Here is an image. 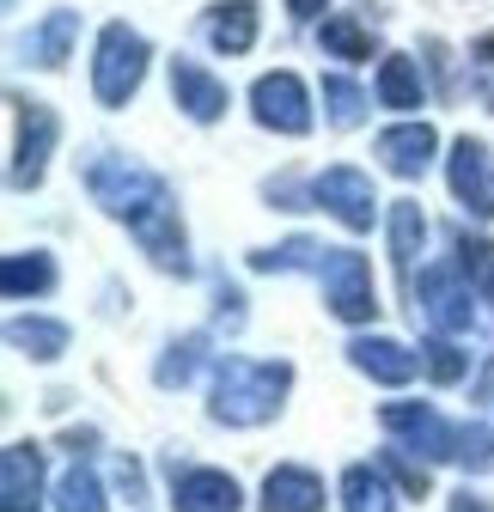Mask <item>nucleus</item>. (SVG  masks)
Returning a JSON list of instances; mask_svg holds the SVG:
<instances>
[{
	"label": "nucleus",
	"mask_w": 494,
	"mask_h": 512,
	"mask_svg": "<svg viewBox=\"0 0 494 512\" xmlns=\"http://www.w3.org/2000/svg\"><path fill=\"white\" fill-rule=\"evenodd\" d=\"M287 384H293V366L287 360H220L214 366V421L220 427H263L281 415V397H287Z\"/></svg>",
	"instance_id": "nucleus-1"
},
{
	"label": "nucleus",
	"mask_w": 494,
	"mask_h": 512,
	"mask_svg": "<svg viewBox=\"0 0 494 512\" xmlns=\"http://www.w3.org/2000/svg\"><path fill=\"white\" fill-rule=\"evenodd\" d=\"M86 189H92V202L104 214H116V220H135V214H147L165 196V183L141 159H122V153H92L86 159Z\"/></svg>",
	"instance_id": "nucleus-2"
},
{
	"label": "nucleus",
	"mask_w": 494,
	"mask_h": 512,
	"mask_svg": "<svg viewBox=\"0 0 494 512\" xmlns=\"http://www.w3.org/2000/svg\"><path fill=\"white\" fill-rule=\"evenodd\" d=\"M147 61H153V49H147L141 31L104 25L98 31V61H92V92H98V104H110V110L129 104L141 92V80H147Z\"/></svg>",
	"instance_id": "nucleus-3"
},
{
	"label": "nucleus",
	"mask_w": 494,
	"mask_h": 512,
	"mask_svg": "<svg viewBox=\"0 0 494 512\" xmlns=\"http://www.w3.org/2000/svg\"><path fill=\"white\" fill-rule=\"evenodd\" d=\"M476 299H482V293L464 281L458 263H434V269H421V281H415V317H421L434 336H470Z\"/></svg>",
	"instance_id": "nucleus-4"
},
{
	"label": "nucleus",
	"mask_w": 494,
	"mask_h": 512,
	"mask_svg": "<svg viewBox=\"0 0 494 512\" xmlns=\"http://www.w3.org/2000/svg\"><path fill=\"white\" fill-rule=\"evenodd\" d=\"M385 433L403 439V452L421 458H464V427H452L434 403H385Z\"/></svg>",
	"instance_id": "nucleus-5"
},
{
	"label": "nucleus",
	"mask_w": 494,
	"mask_h": 512,
	"mask_svg": "<svg viewBox=\"0 0 494 512\" xmlns=\"http://www.w3.org/2000/svg\"><path fill=\"white\" fill-rule=\"evenodd\" d=\"M312 202L324 214H336L348 232H373V214H379V196H373V177L354 171V165H330L312 177Z\"/></svg>",
	"instance_id": "nucleus-6"
},
{
	"label": "nucleus",
	"mask_w": 494,
	"mask_h": 512,
	"mask_svg": "<svg viewBox=\"0 0 494 512\" xmlns=\"http://www.w3.org/2000/svg\"><path fill=\"white\" fill-rule=\"evenodd\" d=\"M13 122H19V135H13V189H37L43 183V171H49V153H55V135H61V122H55V110L49 104H25V98H13Z\"/></svg>",
	"instance_id": "nucleus-7"
},
{
	"label": "nucleus",
	"mask_w": 494,
	"mask_h": 512,
	"mask_svg": "<svg viewBox=\"0 0 494 512\" xmlns=\"http://www.w3.org/2000/svg\"><path fill=\"white\" fill-rule=\"evenodd\" d=\"M324 305L342 317V324H366V317L379 311V293H373V269H366L360 250H330L324 263Z\"/></svg>",
	"instance_id": "nucleus-8"
},
{
	"label": "nucleus",
	"mask_w": 494,
	"mask_h": 512,
	"mask_svg": "<svg viewBox=\"0 0 494 512\" xmlns=\"http://www.w3.org/2000/svg\"><path fill=\"white\" fill-rule=\"evenodd\" d=\"M446 183H452V196L464 202V214L494 220V147H488V141H470V135L452 141Z\"/></svg>",
	"instance_id": "nucleus-9"
},
{
	"label": "nucleus",
	"mask_w": 494,
	"mask_h": 512,
	"mask_svg": "<svg viewBox=\"0 0 494 512\" xmlns=\"http://www.w3.org/2000/svg\"><path fill=\"white\" fill-rule=\"evenodd\" d=\"M129 232H135V244L153 256L165 275H190V244H183V220H177L171 189H165V196H159L147 214H135V220H129Z\"/></svg>",
	"instance_id": "nucleus-10"
},
{
	"label": "nucleus",
	"mask_w": 494,
	"mask_h": 512,
	"mask_svg": "<svg viewBox=\"0 0 494 512\" xmlns=\"http://www.w3.org/2000/svg\"><path fill=\"white\" fill-rule=\"evenodd\" d=\"M251 110L275 135H305V128H312V98H305L299 74H263L251 86Z\"/></svg>",
	"instance_id": "nucleus-11"
},
{
	"label": "nucleus",
	"mask_w": 494,
	"mask_h": 512,
	"mask_svg": "<svg viewBox=\"0 0 494 512\" xmlns=\"http://www.w3.org/2000/svg\"><path fill=\"white\" fill-rule=\"evenodd\" d=\"M171 98L190 122H220L226 116V86L202 68V61H183V55L171 61Z\"/></svg>",
	"instance_id": "nucleus-12"
},
{
	"label": "nucleus",
	"mask_w": 494,
	"mask_h": 512,
	"mask_svg": "<svg viewBox=\"0 0 494 512\" xmlns=\"http://www.w3.org/2000/svg\"><path fill=\"white\" fill-rule=\"evenodd\" d=\"M37 506H43L37 445H7V458H0V512H37Z\"/></svg>",
	"instance_id": "nucleus-13"
},
{
	"label": "nucleus",
	"mask_w": 494,
	"mask_h": 512,
	"mask_svg": "<svg viewBox=\"0 0 494 512\" xmlns=\"http://www.w3.org/2000/svg\"><path fill=\"white\" fill-rule=\"evenodd\" d=\"M434 147H440V135L427 122H397V128H385V135H379V159L397 177H421L427 165H434Z\"/></svg>",
	"instance_id": "nucleus-14"
},
{
	"label": "nucleus",
	"mask_w": 494,
	"mask_h": 512,
	"mask_svg": "<svg viewBox=\"0 0 494 512\" xmlns=\"http://www.w3.org/2000/svg\"><path fill=\"white\" fill-rule=\"evenodd\" d=\"M348 360L366 372V378H379V384H409L421 372V354H409L403 342L391 336H354L348 342Z\"/></svg>",
	"instance_id": "nucleus-15"
},
{
	"label": "nucleus",
	"mask_w": 494,
	"mask_h": 512,
	"mask_svg": "<svg viewBox=\"0 0 494 512\" xmlns=\"http://www.w3.org/2000/svg\"><path fill=\"white\" fill-rule=\"evenodd\" d=\"M171 500L177 512H238V482L226 470H171Z\"/></svg>",
	"instance_id": "nucleus-16"
},
{
	"label": "nucleus",
	"mask_w": 494,
	"mask_h": 512,
	"mask_svg": "<svg viewBox=\"0 0 494 512\" xmlns=\"http://www.w3.org/2000/svg\"><path fill=\"white\" fill-rule=\"evenodd\" d=\"M263 512H324V482L299 464H281L263 476Z\"/></svg>",
	"instance_id": "nucleus-17"
},
{
	"label": "nucleus",
	"mask_w": 494,
	"mask_h": 512,
	"mask_svg": "<svg viewBox=\"0 0 494 512\" xmlns=\"http://www.w3.org/2000/svg\"><path fill=\"white\" fill-rule=\"evenodd\" d=\"M208 43L220 55H244L257 43V7L251 0H220V7L208 13Z\"/></svg>",
	"instance_id": "nucleus-18"
},
{
	"label": "nucleus",
	"mask_w": 494,
	"mask_h": 512,
	"mask_svg": "<svg viewBox=\"0 0 494 512\" xmlns=\"http://www.w3.org/2000/svg\"><path fill=\"white\" fill-rule=\"evenodd\" d=\"M74 37H80V13L55 7V13L25 37V55L37 61V68H61V61H68V49H74Z\"/></svg>",
	"instance_id": "nucleus-19"
},
{
	"label": "nucleus",
	"mask_w": 494,
	"mask_h": 512,
	"mask_svg": "<svg viewBox=\"0 0 494 512\" xmlns=\"http://www.w3.org/2000/svg\"><path fill=\"white\" fill-rule=\"evenodd\" d=\"M7 342L19 354H31V360H61L68 354V324H55V317H13Z\"/></svg>",
	"instance_id": "nucleus-20"
},
{
	"label": "nucleus",
	"mask_w": 494,
	"mask_h": 512,
	"mask_svg": "<svg viewBox=\"0 0 494 512\" xmlns=\"http://www.w3.org/2000/svg\"><path fill=\"white\" fill-rule=\"evenodd\" d=\"M0 287H7V299L49 293V287H55V263H49L43 250H13L7 263H0Z\"/></svg>",
	"instance_id": "nucleus-21"
},
{
	"label": "nucleus",
	"mask_w": 494,
	"mask_h": 512,
	"mask_svg": "<svg viewBox=\"0 0 494 512\" xmlns=\"http://www.w3.org/2000/svg\"><path fill=\"white\" fill-rule=\"evenodd\" d=\"M421 244H427V214H421V202H391V263H397L403 275L415 269Z\"/></svg>",
	"instance_id": "nucleus-22"
},
{
	"label": "nucleus",
	"mask_w": 494,
	"mask_h": 512,
	"mask_svg": "<svg viewBox=\"0 0 494 512\" xmlns=\"http://www.w3.org/2000/svg\"><path fill=\"white\" fill-rule=\"evenodd\" d=\"M342 506L348 512H397V500H391V488H385V476L373 464H348L342 470Z\"/></svg>",
	"instance_id": "nucleus-23"
},
{
	"label": "nucleus",
	"mask_w": 494,
	"mask_h": 512,
	"mask_svg": "<svg viewBox=\"0 0 494 512\" xmlns=\"http://www.w3.org/2000/svg\"><path fill=\"white\" fill-rule=\"evenodd\" d=\"M324 263H330V250L324 244H312V238H287V244H275V250H251V269H263V275H287V269H318L324 275Z\"/></svg>",
	"instance_id": "nucleus-24"
},
{
	"label": "nucleus",
	"mask_w": 494,
	"mask_h": 512,
	"mask_svg": "<svg viewBox=\"0 0 494 512\" xmlns=\"http://www.w3.org/2000/svg\"><path fill=\"white\" fill-rule=\"evenodd\" d=\"M379 104L385 110H415L421 104V74L409 55H385L379 61Z\"/></svg>",
	"instance_id": "nucleus-25"
},
{
	"label": "nucleus",
	"mask_w": 494,
	"mask_h": 512,
	"mask_svg": "<svg viewBox=\"0 0 494 512\" xmlns=\"http://www.w3.org/2000/svg\"><path fill=\"white\" fill-rule=\"evenodd\" d=\"M202 360H208V336H183V342H171V348L159 354L153 378L165 384V391H183V384L202 372Z\"/></svg>",
	"instance_id": "nucleus-26"
},
{
	"label": "nucleus",
	"mask_w": 494,
	"mask_h": 512,
	"mask_svg": "<svg viewBox=\"0 0 494 512\" xmlns=\"http://www.w3.org/2000/svg\"><path fill=\"white\" fill-rule=\"evenodd\" d=\"M458 269H464V281L494 305V244L488 238H470V232H458Z\"/></svg>",
	"instance_id": "nucleus-27"
},
{
	"label": "nucleus",
	"mask_w": 494,
	"mask_h": 512,
	"mask_svg": "<svg viewBox=\"0 0 494 512\" xmlns=\"http://www.w3.org/2000/svg\"><path fill=\"white\" fill-rule=\"evenodd\" d=\"M55 512H104V488H98V476L86 464H74L55 482Z\"/></svg>",
	"instance_id": "nucleus-28"
},
{
	"label": "nucleus",
	"mask_w": 494,
	"mask_h": 512,
	"mask_svg": "<svg viewBox=\"0 0 494 512\" xmlns=\"http://www.w3.org/2000/svg\"><path fill=\"white\" fill-rule=\"evenodd\" d=\"M324 49H336L342 61H366L373 55V31H360V19L336 13V19H324Z\"/></svg>",
	"instance_id": "nucleus-29"
},
{
	"label": "nucleus",
	"mask_w": 494,
	"mask_h": 512,
	"mask_svg": "<svg viewBox=\"0 0 494 512\" xmlns=\"http://www.w3.org/2000/svg\"><path fill=\"white\" fill-rule=\"evenodd\" d=\"M324 110H330V122H336V128H354V122L366 116V92H360L354 80L330 74V80H324Z\"/></svg>",
	"instance_id": "nucleus-30"
},
{
	"label": "nucleus",
	"mask_w": 494,
	"mask_h": 512,
	"mask_svg": "<svg viewBox=\"0 0 494 512\" xmlns=\"http://www.w3.org/2000/svg\"><path fill=\"white\" fill-rule=\"evenodd\" d=\"M421 366H427V372H434L440 384H458V378L470 372V354H464V348H458L452 336H434V342H427V348H421Z\"/></svg>",
	"instance_id": "nucleus-31"
},
{
	"label": "nucleus",
	"mask_w": 494,
	"mask_h": 512,
	"mask_svg": "<svg viewBox=\"0 0 494 512\" xmlns=\"http://www.w3.org/2000/svg\"><path fill=\"white\" fill-rule=\"evenodd\" d=\"M470 86H476L482 110H494V31L470 43Z\"/></svg>",
	"instance_id": "nucleus-32"
},
{
	"label": "nucleus",
	"mask_w": 494,
	"mask_h": 512,
	"mask_svg": "<svg viewBox=\"0 0 494 512\" xmlns=\"http://www.w3.org/2000/svg\"><path fill=\"white\" fill-rule=\"evenodd\" d=\"M385 470L403 482V494H415V500L427 494V470H421V464H409V458H397V452H391V458H385Z\"/></svg>",
	"instance_id": "nucleus-33"
},
{
	"label": "nucleus",
	"mask_w": 494,
	"mask_h": 512,
	"mask_svg": "<svg viewBox=\"0 0 494 512\" xmlns=\"http://www.w3.org/2000/svg\"><path fill=\"white\" fill-rule=\"evenodd\" d=\"M214 305H220V324H226V330H238V324H244V293H238V287H226V281H220V299H214Z\"/></svg>",
	"instance_id": "nucleus-34"
},
{
	"label": "nucleus",
	"mask_w": 494,
	"mask_h": 512,
	"mask_svg": "<svg viewBox=\"0 0 494 512\" xmlns=\"http://www.w3.org/2000/svg\"><path fill=\"white\" fill-rule=\"evenodd\" d=\"M452 512H494V506H488L482 494H470V488H464V494H452Z\"/></svg>",
	"instance_id": "nucleus-35"
},
{
	"label": "nucleus",
	"mask_w": 494,
	"mask_h": 512,
	"mask_svg": "<svg viewBox=\"0 0 494 512\" xmlns=\"http://www.w3.org/2000/svg\"><path fill=\"white\" fill-rule=\"evenodd\" d=\"M287 13H293V19H318L324 0H287Z\"/></svg>",
	"instance_id": "nucleus-36"
}]
</instances>
